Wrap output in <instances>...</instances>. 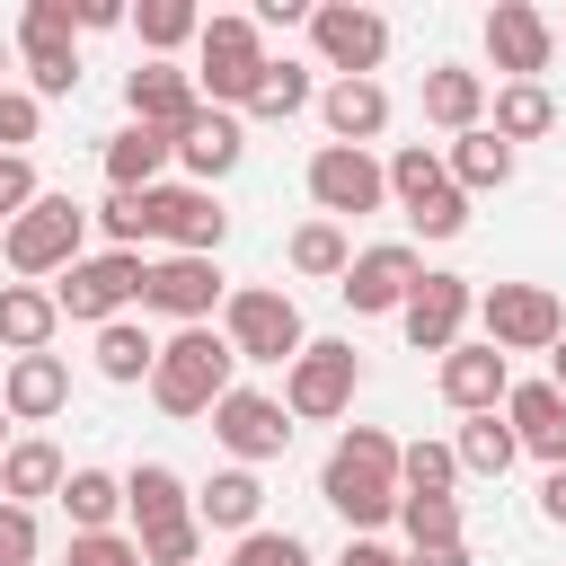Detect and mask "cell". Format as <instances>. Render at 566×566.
Listing matches in <instances>:
<instances>
[{"mask_svg": "<svg viewBox=\"0 0 566 566\" xmlns=\"http://www.w3.org/2000/svg\"><path fill=\"white\" fill-rule=\"evenodd\" d=\"M150 363H159L150 327H133V318L97 327V371H106V380H150Z\"/></svg>", "mask_w": 566, "mask_h": 566, "instance_id": "36", "label": "cell"}, {"mask_svg": "<svg viewBox=\"0 0 566 566\" xmlns=\"http://www.w3.org/2000/svg\"><path fill=\"white\" fill-rule=\"evenodd\" d=\"M142 539V566H195L203 557V522L186 513V522H150V531H133Z\"/></svg>", "mask_w": 566, "mask_h": 566, "instance_id": "41", "label": "cell"}, {"mask_svg": "<svg viewBox=\"0 0 566 566\" xmlns=\"http://www.w3.org/2000/svg\"><path fill=\"white\" fill-rule=\"evenodd\" d=\"M62 566H142V539H124V531H71Z\"/></svg>", "mask_w": 566, "mask_h": 566, "instance_id": "42", "label": "cell"}, {"mask_svg": "<svg viewBox=\"0 0 566 566\" xmlns=\"http://www.w3.org/2000/svg\"><path fill=\"white\" fill-rule=\"evenodd\" d=\"M318 495L354 522V539H363V531H380V522L407 504V486H398V442H389L380 424L336 433V451H327V469H318Z\"/></svg>", "mask_w": 566, "mask_h": 566, "instance_id": "1", "label": "cell"}, {"mask_svg": "<svg viewBox=\"0 0 566 566\" xmlns=\"http://www.w3.org/2000/svg\"><path fill=\"white\" fill-rule=\"evenodd\" d=\"M0 407H9V424H53L71 407V363L62 354H9Z\"/></svg>", "mask_w": 566, "mask_h": 566, "instance_id": "20", "label": "cell"}, {"mask_svg": "<svg viewBox=\"0 0 566 566\" xmlns=\"http://www.w3.org/2000/svg\"><path fill=\"white\" fill-rule=\"evenodd\" d=\"M124 513H133V531H150V522H186L195 495H186V478H177L168 460H142V469L124 478Z\"/></svg>", "mask_w": 566, "mask_h": 566, "instance_id": "31", "label": "cell"}, {"mask_svg": "<svg viewBox=\"0 0 566 566\" xmlns=\"http://www.w3.org/2000/svg\"><path fill=\"white\" fill-rule=\"evenodd\" d=\"M486 115H495L504 142H539V133H557V97H548L539 80H504V88L486 97Z\"/></svg>", "mask_w": 566, "mask_h": 566, "instance_id": "32", "label": "cell"}, {"mask_svg": "<svg viewBox=\"0 0 566 566\" xmlns=\"http://www.w3.org/2000/svg\"><path fill=\"white\" fill-rule=\"evenodd\" d=\"M177 159H186V177H195V186L230 177V168L248 159V133H239V115H230V106H203V115L177 133Z\"/></svg>", "mask_w": 566, "mask_h": 566, "instance_id": "23", "label": "cell"}, {"mask_svg": "<svg viewBox=\"0 0 566 566\" xmlns=\"http://www.w3.org/2000/svg\"><path fill=\"white\" fill-rule=\"evenodd\" d=\"M142 283H150V265H142L133 248H106V256H80V265L53 283V301H62V318H80V327H115V318L142 301Z\"/></svg>", "mask_w": 566, "mask_h": 566, "instance_id": "7", "label": "cell"}, {"mask_svg": "<svg viewBox=\"0 0 566 566\" xmlns=\"http://www.w3.org/2000/svg\"><path fill=\"white\" fill-rule=\"evenodd\" d=\"M478 318H486V345L504 363L513 354H557V336H566V310H557L548 283H495V292H478Z\"/></svg>", "mask_w": 566, "mask_h": 566, "instance_id": "8", "label": "cell"}, {"mask_svg": "<svg viewBox=\"0 0 566 566\" xmlns=\"http://www.w3.org/2000/svg\"><path fill=\"white\" fill-rule=\"evenodd\" d=\"M124 106H133V124H150V133H186L195 115H203V88H195V71H177V62H142V71H124Z\"/></svg>", "mask_w": 566, "mask_h": 566, "instance_id": "18", "label": "cell"}, {"mask_svg": "<svg viewBox=\"0 0 566 566\" xmlns=\"http://www.w3.org/2000/svg\"><path fill=\"white\" fill-rule=\"evenodd\" d=\"M0 230H9V212H0Z\"/></svg>", "mask_w": 566, "mask_h": 566, "instance_id": "54", "label": "cell"}, {"mask_svg": "<svg viewBox=\"0 0 566 566\" xmlns=\"http://www.w3.org/2000/svg\"><path fill=\"white\" fill-rule=\"evenodd\" d=\"M424 283V265H416V248L407 239H380V248H363L354 265H345V310L354 318H380V310H407V292Z\"/></svg>", "mask_w": 566, "mask_h": 566, "instance_id": "15", "label": "cell"}, {"mask_svg": "<svg viewBox=\"0 0 566 566\" xmlns=\"http://www.w3.org/2000/svg\"><path fill=\"white\" fill-rule=\"evenodd\" d=\"M256 513H265V486H256V469H212L203 486H195V522L203 531H256Z\"/></svg>", "mask_w": 566, "mask_h": 566, "instance_id": "26", "label": "cell"}, {"mask_svg": "<svg viewBox=\"0 0 566 566\" xmlns=\"http://www.w3.org/2000/svg\"><path fill=\"white\" fill-rule=\"evenodd\" d=\"M442 168H451V186H460V195H486V186H513V142H504L495 124H478V133H460V142L442 150Z\"/></svg>", "mask_w": 566, "mask_h": 566, "instance_id": "29", "label": "cell"}, {"mask_svg": "<svg viewBox=\"0 0 566 566\" xmlns=\"http://www.w3.org/2000/svg\"><path fill=\"white\" fill-rule=\"evenodd\" d=\"M221 301H230V292H221V265H212V256H159L150 283H142V310H159V318H177V327H212Z\"/></svg>", "mask_w": 566, "mask_h": 566, "instance_id": "16", "label": "cell"}, {"mask_svg": "<svg viewBox=\"0 0 566 566\" xmlns=\"http://www.w3.org/2000/svg\"><path fill=\"white\" fill-rule=\"evenodd\" d=\"M0 88H9V35H0Z\"/></svg>", "mask_w": 566, "mask_h": 566, "instance_id": "52", "label": "cell"}, {"mask_svg": "<svg viewBox=\"0 0 566 566\" xmlns=\"http://www.w3.org/2000/svg\"><path fill=\"white\" fill-rule=\"evenodd\" d=\"M310 97H318V88H310V71H301V62H265V80H256L248 115H265V124H292Z\"/></svg>", "mask_w": 566, "mask_h": 566, "instance_id": "38", "label": "cell"}, {"mask_svg": "<svg viewBox=\"0 0 566 566\" xmlns=\"http://www.w3.org/2000/svg\"><path fill=\"white\" fill-rule=\"evenodd\" d=\"M442 398H451L460 416H495V407L513 398V363H504L495 345H451V354H442Z\"/></svg>", "mask_w": 566, "mask_h": 566, "instance_id": "21", "label": "cell"}, {"mask_svg": "<svg viewBox=\"0 0 566 566\" xmlns=\"http://www.w3.org/2000/svg\"><path fill=\"white\" fill-rule=\"evenodd\" d=\"M80 0H27L18 18V53H27V80L35 97H71L80 88Z\"/></svg>", "mask_w": 566, "mask_h": 566, "instance_id": "10", "label": "cell"}, {"mask_svg": "<svg viewBox=\"0 0 566 566\" xmlns=\"http://www.w3.org/2000/svg\"><path fill=\"white\" fill-rule=\"evenodd\" d=\"M486 53H495V71L539 80V71H548V53H557V27H548L531 0H495V9H486Z\"/></svg>", "mask_w": 566, "mask_h": 566, "instance_id": "19", "label": "cell"}, {"mask_svg": "<svg viewBox=\"0 0 566 566\" xmlns=\"http://www.w3.org/2000/svg\"><path fill=\"white\" fill-rule=\"evenodd\" d=\"M336 566H407V557H389L380 539H345V557H336Z\"/></svg>", "mask_w": 566, "mask_h": 566, "instance_id": "49", "label": "cell"}, {"mask_svg": "<svg viewBox=\"0 0 566 566\" xmlns=\"http://www.w3.org/2000/svg\"><path fill=\"white\" fill-rule=\"evenodd\" d=\"M239 354H230V336H212V327H177L168 345H159V363H150V398L168 407V416H212L239 380Z\"/></svg>", "mask_w": 566, "mask_h": 566, "instance_id": "2", "label": "cell"}, {"mask_svg": "<svg viewBox=\"0 0 566 566\" xmlns=\"http://www.w3.org/2000/svg\"><path fill=\"white\" fill-rule=\"evenodd\" d=\"M80 239H88V203H71V195H35L9 230H0V256H9V274H71L80 265Z\"/></svg>", "mask_w": 566, "mask_h": 566, "instance_id": "3", "label": "cell"}, {"mask_svg": "<svg viewBox=\"0 0 566 566\" xmlns=\"http://www.w3.org/2000/svg\"><path fill=\"white\" fill-rule=\"evenodd\" d=\"M168 159H177V142H168V133H150V124H124V133L106 142V186H115V195H150Z\"/></svg>", "mask_w": 566, "mask_h": 566, "instance_id": "27", "label": "cell"}, {"mask_svg": "<svg viewBox=\"0 0 566 566\" xmlns=\"http://www.w3.org/2000/svg\"><path fill=\"white\" fill-rule=\"evenodd\" d=\"M310 44H318V62L336 80H371L380 53H389V18L354 9V0H327V9H310Z\"/></svg>", "mask_w": 566, "mask_h": 566, "instance_id": "12", "label": "cell"}, {"mask_svg": "<svg viewBox=\"0 0 566 566\" xmlns=\"http://www.w3.org/2000/svg\"><path fill=\"white\" fill-rule=\"evenodd\" d=\"M0 460H9V407H0Z\"/></svg>", "mask_w": 566, "mask_h": 566, "instance_id": "53", "label": "cell"}, {"mask_svg": "<svg viewBox=\"0 0 566 566\" xmlns=\"http://www.w3.org/2000/svg\"><path fill=\"white\" fill-rule=\"evenodd\" d=\"M451 451H460V469H469V478H504V469L522 460V442H513V424H504V416H469Z\"/></svg>", "mask_w": 566, "mask_h": 566, "instance_id": "34", "label": "cell"}, {"mask_svg": "<svg viewBox=\"0 0 566 566\" xmlns=\"http://www.w3.org/2000/svg\"><path fill=\"white\" fill-rule=\"evenodd\" d=\"M469 310H478V283H469V274H424V283L407 292L398 327H407V345H416V354H451V345H460V327H469Z\"/></svg>", "mask_w": 566, "mask_h": 566, "instance_id": "17", "label": "cell"}, {"mask_svg": "<svg viewBox=\"0 0 566 566\" xmlns=\"http://www.w3.org/2000/svg\"><path fill=\"white\" fill-rule=\"evenodd\" d=\"M504 424H513L522 451H539L548 469H566V398H557V380H513Z\"/></svg>", "mask_w": 566, "mask_h": 566, "instance_id": "22", "label": "cell"}, {"mask_svg": "<svg viewBox=\"0 0 566 566\" xmlns=\"http://www.w3.org/2000/svg\"><path fill=\"white\" fill-rule=\"evenodd\" d=\"M212 442H221L239 469L283 460V442H292V407H283V398H265V389H230V398L212 407Z\"/></svg>", "mask_w": 566, "mask_h": 566, "instance_id": "14", "label": "cell"}, {"mask_svg": "<svg viewBox=\"0 0 566 566\" xmlns=\"http://www.w3.org/2000/svg\"><path fill=\"white\" fill-rule=\"evenodd\" d=\"M389 195L407 203V221H416L424 239H460V230H469V195L451 186L442 150H424V142H407V150L389 159Z\"/></svg>", "mask_w": 566, "mask_h": 566, "instance_id": "9", "label": "cell"}, {"mask_svg": "<svg viewBox=\"0 0 566 566\" xmlns=\"http://www.w3.org/2000/svg\"><path fill=\"white\" fill-rule=\"evenodd\" d=\"M35 195H44V186H35V159H18V150H0V212L18 221V212H27Z\"/></svg>", "mask_w": 566, "mask_h": 566, "instance_id": "47", "label": "cell"}, {"mask_svg": "<svg viewBox=\"0 0 566 566\" xmlns=\"http://www.w3.org/2000/svg\"><path fill=\"white\" fill-rule=\"evenodd\" d=\"M35 124H44V97H35V88H0V150H18V159H27Z\"/></svg>", "mask_w": 566, "mask_h": 566, "instance_id": "43", "label": "cell"}, {"mask_svg": "<svg viewBox=\"0 0 566 566\" xmlns=\"http://www.w3.org/2000/svg\"><path fill=\"white\" fill-rule=\"evenodd\" d=\"M451 478H460V451L451 442H407L398 451V486L407 495H451Z\"/></svg>", "mask_w": 566, "mask_h": 566, "instance_id": "39", "label": "cell"}, {"mask_svg": "<svg viewBox=\"0 0 566 566\" xmlns=\"http://www.w3.org/2000/svg\"><path fill=\"white\" fill-rule=\"evenodd\" d=\"M407 566H469V548H460V539H442V548H416Z\"/></svg>", "mask_w": 566, "mask_h": 566, "instance_id": "50", "label": "cell"}, {"mask_svg": "<svg viewBox=\"0 0 566 566\" xmlns=\"http://www.w3.org/2000/svg\"><path fill=\"white\" fill-rule=\"evenodd\" d=\"M345 265H354L345 221H301V230H292V274H310V283H345Z\"/></svg>", "mask_w": 566, "mask_h": 566, "instance_id": "33", "label": "cell"}, {"mask_svg": "<svg viewBox=\"0 0 566 566\" xmlns=\"http://www.w3.org/2000/svg\"><path fill=\"white\" fill-rule=\"evenodd\" d=\"M310 203H318V221H363V212H380L389 203V168L371 159V150H345V142H318L310 150Z\"/></svg>", "mask_w": 566, "mask_h": 566, "instance_id": "11", "label": "cell"}, {"mask_svg": "<svg viewBox=\"0 0 566 566\" xmlns=\"http://www.w3.org/2000/svg\"><path fill=\"white\" fill-rule=\"evenodd\" d=\"M0 566H35V504H0Z\"/></svg>", "mask_w": 566, "mask_h": 566, "instance_id": "46", "label": "cell"}, {"mask_svg": "<svg viewBox=\"0 0 566 566\" xmlns=\"http://www.w3.org/2000/svg\"><path fill=\"white\" fill-rule=\"evenodd\" d=\"M53 327H62V301L44 283H0V345L9 354H44Z\"/></svg>", "mask_w": 566, "mask_h": 566, "instance_id": "28", "label": "cell"}, {"mask_svg": "<svg viewBox=\"0 0 566 566\" xmlns=\"http://www.w3.org/2000/svg\"><path fill=\"white\" fill-rule=\"evenodd\" d=\"M62 486H71V469H62V451H53L44 433L9 442V460H0V504H35V495H62Z\"/></svg>", "mask_w": 566, "mask_h": 566, "instance_id": "30", "label": "cell"}, {"mask_svg": "<svg viewBox=\"0 0 566 566\" xmlns=\"http://www.w3.org/2000/svg\"><path fill=\"white\" fill-rule=\"evenodd\" d=\"M97 221H106V239H115V248H133V256H142V239H150L142 195H106V212H97Z\"/></svg>", "mask_w": 566, "mask_h": 566, "instance_id": "45", "label": "cell"}, {"mask_svg": "<svg viewBox=\"0 0 566 566\" xmlns=\"http://www.w3.org/2000/svg\"><path fill=\"white\" fill-rule=\"evenodd\" d=\"M133 35H142L150 53H177L186 35H203V9H195V0H142V9H133Z\"/></svg>", "mask_w": 566, "mask_h": 566, "instance_id": "37", "label": "cell"}, {"mask_svg": "<svg viewBox=\"0 0 566 566\" xmlns=\"http://www.w3.org/2000/svg\"><path fill=\"white\" fill-rule=\"evenodd\" d=\"M539 513L566 531V469H548V478H539Z\"/></svg>", "mask_w": 566, "mask_h": 566, "instance_id": "48", "label": "cell"}, {"mask_svg": "<svg viewBox=\"0 0 566 566\" xmlns=\"http://www.w3.org/2000/svg\"><path fill=\"white\" fill-rule=\"evenodd\" d=\"M195 44H203L195 88H212V106H248V97H256V80H265V62H274V53H265V35H256V18H239V9H230V18H203V35H195Z\"/></svg>", "mask_w": 566, "mask_h": 566, "instance_id": "6", "label": "cell"}, {"mask_svg": "<svg viewBox=\"0 0 566 566\" xmlns=\"http://www.w3.org/2000/svg\"><path fill=\"white\" fill-rule=\"evenodd\" d=\"M221 336H230V354L239 363H301V301L292 292H274V283H239L230 301H221Z\"/></svg>", "mask_w": 566, "mask_h": 566, "instance_id": "4", "label": "cell"}, {"mask_svg": "<svg viewBox=\"0 0 566 566\" xmlns=\"http://www.w3.org/2000/svg\"><path fill=\"white\" fill-rule=\"evenodd\" d=\"M62 513H71V531H115V513H124V478H106V469H71Z\"/></svg>", "mask_w": 566, "mask_h": 566, "instance_id": "35", "label": "cell"}, {"mask_svg": "<svg viewBox=\"0 0 566 566\" xmlns=\"http://www.w3.org/2000/svg\"><path fill=\"white\" fill-rule=\"evenodd\" d=\"M354 389H363V354H354L345 336H310L301 363L283 371V407H292L301 424H336V416L354 407Z\"/></svg>", "mask_w": 566, "mask_h": 566, "instance_id": "5", "label": "cell"}, {"mask_svg": "<svg viewBox=\"0 0 566 566\" xmlns=\"http://www.w3.org/2000/svg\"><path fill=\"white\" fill-rule=\"evenodd\" d=\"M142 212H150V239H168L177 256H221V239H230V212L212 186H150Z\"/></svg>", "mask_w": 566, "mask_h": 566, "instance_id": "13", "label": "cell"}, {"mask_svg": "<svg viewBox=\"0 0 566 566\" xmlns=\"http://www.w3.org/2000/svg\"><path fill=\"white\" fill-rule=\"evenodd\" d=\"M548 380H557V398H566V336H557V354H548Z\"/></svg>", "mask_w": 566, "mask_h": 566, "instance_id": "51", "label": "cell"}, {"mask_svg": "<svg viewBox=\"0 0 566 566\" xmlns=\"http://www.w3.org/2000/svg\"><path fill=\"white\" fill-rule=\"evenodd\" d=\"M398 522H407L416 548H442V539H460V495H407Z\"/></svg>", "mask_w": 566, "mask_h": 566, "instance_id": "40", "label": "cell"}, {"mask_svg": "<svg viewBox=\"0 0 566 566\" xmlns=\"http://www.w3.org/2000/svg\"><path fill=\"white\" fill-rule=\"evenodd\" d=\"M230 566H310V548H301V539H292V531H248V539H239V557H230Z\"/></svg>", "mask_w": 566, "mask_h": 566, "instance_id": "44", "label": "cell"}, {"mask_svg": "<svg viewBox=\"0 0 566 566\" xmlns=\"http://www.w3.org/2000/svg\"><path fill=\"white\" fill-rule=\"evenodd\" d=\"M424 124H442L451 142L478 133V124H486V80L460 71V62H433V71H424Z\"/></svg>", "mask_w": 566, "mask_h": 566, "instance_id": "25", "label": "cell"}, {"mask_svg": "<svg viewBox=\"0 0 566 566\" xmlns=\"http://www.w3.org/2000/svg\"><path fill=\"white\" fill-rule=\"evenodd\" d=\"M318 124H327L345 150H363V142L389 133V88H380V80H336V88L318 97Z\"/></svg>", "mask_w": 566, "mask_h": 566, "instance_id": "24", "label": "cell"}]
</instances>
